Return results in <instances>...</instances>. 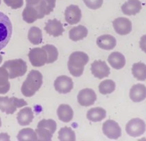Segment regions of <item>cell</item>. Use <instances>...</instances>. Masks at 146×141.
<instances>
[{
	"instance_id": "6da1fadb",
	"label": "cell",
	"mask_w": 146,
	"mask_h": 141,
	"mask_svg": "<svg viewBox=\"0 0 146 141\" xmlns=\"http://www.w3.org/2000/svg\"><path fill=\"white\" fill-rule=\"evenodd\" d=\"M42 83L43 77L41 73L37 70L31 71L22 86V93L26 97L33 96L40 89Z\"/></svg>"
},
{
	"instance_id": "7a4b0ae2",
	"label": "cell",
	"mask_w": 146,
	"mask_h": 141,
	"mask_svg": "<svg viewBox=\"0 0 146 141\" xmlns=\"http://www.w3.org/2000/svg\"><path fill=\"white\" fill-rule=\"evenodd\" d=\"M89 60V56L84 52L75 51L71 53L67 64L68 69L71 75L77 77L82 75Z\"/></svg>"
},
{
	"instance_id": "3957f363",
	"label": "cell",
	"mask_w": 146,
	"mask_h": 141,
	"mask_svg": "<svg viewBox=\"0 0 146 141\" xmlns=\"http://www.w3.org/2000/svg\"><path fill=\"white\" fill-rule=\"evenodd\" d=\"M2 66L7 70L10 79L23 76L27 71V63L22 59L8 60L5 62Z\"/></svg>"
},
{
	"instance_id": "277c9868",
	"label": "cell",
	"mask_w": 146,
	"mask_h": 141,
	"mask_svg": "<svg viewBox=\"0 0 146 141\" xmlns=\"http://www.w3.org/2000/svg\"><path fill=\"white\" fill-rule=\"evenodd\" d=\"M12 31V24L9 17L0 12V51L9 42Z\"/></svg>"
},
{
	"instance_id": "5b68a950",
	"label": "cell",
	"mask_w": 146,
	"mask_h": 141,
	"mask_svg": "<svg viewBox=\"0 0 146 141\" xmlns=\"http://www.w3.org/2000/svg\"><path fill=\"white\" fill-rule=\"evenodd\" d=\"M27 105V103L23 99H19L15 97L9 98L7 96H0V111L6 114H13L17 109Z\"/></svg>"
},
{
	"instance_id": "8992f818",
	"label": "cell",
	"mask_w": 146,
	"mask_h": 141,
	"mask_svg": "<svg viewBox=\"0 0 146 141\" xmlns=\"http://www.w3.org/2000/svg\"><path fill=\"white\" fill-rule=\"evenodd\" d=\"M125 130L127 134L130 136L139 137L145 132V123L140 118H133L127 123Z\"/></svg>"
},
{
	"instance_id": "52a82bcc",
	"label": "cell",
	"mask_w": 146,
	"mask_h": 141,
	"mask_svg": "<svg viewBox=\"0 0 146 141\" xmlns=\"http://www.w3.org/2000/svg\"><path fill=\"white\" fill-rule=\"evenodd\" d=\"M29 58L31 64L35 67H40L46 64L47 54L42 48H34L29 53Z\"/></svg>"
},
{
	"instance_id": "ba28073f",
	"label": "cell",
	"mask_w": 146,
	"mask_h": 141,
	"mask_svg": "<svg viewBox=\"0 0 146 141\" xmlns=\"http://www.w3.org/2000/svg\"><path fill=\"white\" fill-rule=\"evenodd\" d=\"M103 132L110 139H118L121 136L119 124L112 120H108L103 123Z\"/></svg>"
},
{
	"instance_id": "9c48e42d",
	"label": "cell",
	"mask_w": 146,
	"mask_h": 141,
	"mask_svg": "<svg viewBox=\"0 0 146 141\" xmlns=\"http://www.w3.org/2000/svg\"><path fill=\"white\" fill-rule=\"evenodd\" d=\"M54 87L58 93L66 94L74 88V82L71 77L66 75H60L54 82Z\"/></svg>"
},
{
	"instance_id": "30bf717a",
	"label": "cell",
	"mask_w": 146,
	"mask_h": 141,
	"mask_svg": "<svg viewBox=\"0 0 146 141\" xmlns=\"http://www.w3.org/2000/svg\"><path fill=\"white\" fill-rule=\"evenodd\" d=\"M113 27L115 31L120 35H126L130 33L132 30V24L129 19L118 17L113 21Z\"/></svg>"
},
{
	"instance_id": "8fae6325",
	"label": "cell",
	"mask_w": 146,
	"mask_h": 141,
	"mask_svg": "<svg viewBox=\"0 0 146 141\" xmlns=\"http://www.w3.org/2000/svg\"><path fill=\"white\" fill-rule=\"evenodd\" d=\"M91 71L96 78L103 79L110 74V69L105 61L95 60L91 65Z\"/></svg>"
},
{
	"instance_id": "7c38bea8",
	"label": "cell",
	"mask_w": 146,
	"mask_h": 141,
	"mask_svg": "<svg viewBox=\"0 0 146 141\" xmlns=\"http://www.w3.org/2000/svg\"><path fill=\"white\" fill-rule=\"evenodd\" d=\"M96 99V94L92 89H82L78 95V102L82 107L92 106L95 103Z\"/></svg>"
},
{
	"instance_id": "4fadbf2b",
	"label": "cell",
	"mask_w": 146,
	"mask_h": 141,
	"mask_svg": "<svg viewBox=\"0 0 146 141\" xmlns=\"http://www.w3.org/2000/svg\"><path fill=\"white\" fill-rule=\"evenodd\" d=\"M65 20L69 24L74 25L80 22L82 18V12L80 8L76 5H70L66 7L64 12Z\"/></svg>"
},
{
	"instance_id": "5bb4252c",
	"label": "cell",
	"mask_w": 146,
	"mask_h": 141,
	"mask_svg": "<svg viewBox=\"0 0 146 141\" xmlns=\"http://www.w3.org/2000/svg\"><path fill=\"white\" fill-rule=\"evenodd\" d=\"M56 0H41L35 5L38 12L39 19H42L45 15H49L56 7Z\"/></svg>"
},
{
	"instance_id": "9a60e30c",
	"label": "cell",
	"mask_w": 146,
	"mask_h": 141,
	"mask_svg": "<svg viewBox=\"0 0 146 141\" xmlns=\"http://www.w3.org/2000/svg\"><path fill=\"white\" fill-rule=\"evenodd\" d=\"M44 30L48 35L56 38L60 36L64 31L62 24L57 19H49L46 22Z\"/></svg>"
},
{
	"instance_id": "2e32d148",
	"label": "cell",
	"mask_w": 146,
	"mask_h": 141,
	"mask_svg": "<svg viewBox=\"0 0 146 141\" xmlns=\"http://www.w3.org/2000/svg\"><path fill=\"white\" fill-rule=\"evenodd\" d=\"M142 5L139 0H128L121 6L123 14L125 15H135L140 13Z\"/></svg>"
},
{
	"instance_id": "e0dca14e",
	"label": "cell",
	"mask_w": 146,
	"mask_h": 141,
	"mask_svg": "<svg viewBox=\"0 0 146 141\" xmlns=\"http://www.w3.org/2000/svg\"><path fill=\"white\" fill-rule=\"evenodd\" d=\"M129 98L134 103H140L146 98V87L142 84L134 85L129 91Z\"/></svg>"
},
{
	"instance_id": "ac0fdd59",
	"label": "cell",
	"mask_w": 146,
	"mask_h": 141,
	"mask_svg": "<svg viewBox=\"0 0 146 141\" xmlns=\"http://www.w3.org/2000/svg\"><path fill=\"white\" fill-rule=\"evenodd\" d=\"M96 44L99 48L102 49L110 51L115 48L116 45V40L112 35L105 34V35H100L97 38Z\"/></svg>"
},
{
	"instance_id": "d6986e66",
	"label": "cell",
	"mask_w": 146,
	"mask_h": 141,
	"mask_svg": "<svg viewBox=\"0 0 146 141\" xmlns=\"http://www.w3.org/2000/svg\"><path fill=\"white\" fill-rule=\"evenodd\" d=\"M108 61L110 66L116 70L123 69L126 64L125 58L119 52L111 53L108 57Z\"/></svg>"
},
{
	"instance_id": "ffe728a7",
	"label": "cell",
	"mask_w": 146,
	"mask_h": 141,
	"mask_svg": "<svg viewBox=\"0 0 146 141\" xmlns=\"http://www.w3.org/2000/svg\"><path fill=\"white\" fill-rule=\"evenodd\" d=\"M34 118L33 112L31 107H25L21 109L17 113V120L21 126H27L33 121Z\"/></svg>"
},
{
	"instance_id": "44dd1931",
	"label": "cell",
	"mask_w": 146,
	"mask_h": 141,
	"mask_svg": "<svg viewBox=\"0 0 146 141\" xmlns=\"http://www.w3.org/2000/svg\"><path fill=\"white\" fill-rule=\"evenodd\" d=\"M57 115L62 122H69L74 117V111L69 105H60L57 110Z\"/></svg>"
},
{
	"instance_id": "7402d4cb",
	"label": "cell",
	"mask_w": 146,
	"mask_h": 141,
	"mask_svg": "<svg viewBox=\"0 0 146 141\" xmlns=\"http://www.w3.org/2000/svg\"><path fill=\"white\" fill-rule=\"evenodd\" d=\"M69 38L72 41L77 42L82 40L88 35V30L85 26L82 25H79L78 26L74 27L69 30Z\"/></svg>"
},
{
	"instance_id": "603a6c76",
	"label": "cell",
	"mask_w": 146,
	"mask_h": 141,
	"mask_svg": "<svg viewBox=\"0 0 146 141\" xmlns=\"http://www.w3.org/2000/svg\"><path fill=\"white\" fill-rule=\"evenodd\" d=\"M106 117V111L102 107H95L89 110L87 113V118L90 121L96 122L103 120Z\"/></svg>"
},
{
	"instance_id": "cb8c5ba5",
	"label": "cell",
	"mask_w": 146,
	"mask_h": 141,
	"mask_svg": "<svg viewBox=\"0 0 146 141\" xmlns=\"http://www.w3.org/2000/svg\"><path fill=\"white\" fill-rule=\"evenodd\" d=\"M22 17L28 24L33 23L37 19H39L38 12L35 6L27 5L22 13Z\"/></svg>"
},
{
	"instance_id": "d4e9b609",
	"label": "cell",
	"mask_w": 146,
	"mask_h": 141,
	"mask_svg": "<svg viewBox=\"0 0 146 141\" xmlns=\"http://www.w3.org/2000/svg\"><path fill=\"white\" fill-rule=\"evenodd\" d=\"M9 75L4 67H0V94H5L9 92L11 88L9 82Z\"/></svg>"
},
{
	"instance_id": "484cf974",
	"label": "cell",
	"mask_w": 146,
	"mask_h": 141,
	"mask_svg": "<svg viewBox=\"0 0 146 141\" xmlns=\"http://www.w3.org/2000/svg\"><path fill=\"white\" fill-rule=\"evenodd\" d=\"M132 72L134 77L139 81L146 80V65L143 62L133 64Z\"/></svg>"
},
{
	"instance_id": "4316f807",
	"label": "cell",
	"mask_w": 146,
	"mask_h": 141,
	"mask_svg": "<svg viewBox=\"0 0 146 141\" xmlns=\"http://www.w3.org/2000/svg\"><path fill=\"white\" fill-rule=\"evenodd\" d=\"M17 140L19 141H36L38 140V135L35 131L30 128H25L19 131L17 136Z\"/></svg>"
},
{
	"instance_id": "83f0119b",
	"label": "cell",
	"mask_w": 146,
	"mask_h": 141,
	"mask_svg": "<svg viewBox=\"0 0 146 141\" xmlns=\"http://www.w3.org/2000/svg\"><path fill=\"white\" fill-rule=\"evenodd\" d=\"M28 39L34 45L40 44L42 42V33L38 27L33 26L29 30Z\"/></svg>"
},
{
	"instance_id": "f1b7e54d",
	"label": "cell",
	"mask_w": 146,
	"mask_h": 141,
	"mask_svg": "<svg viewBox=\"0 0 146 141\" xmlns=\"http://www.w3.org/2000/svg\"><path fill=\"white\" fill-rule=\"evenodd\" d=\"M75 132L69 127H63L58 132V140L61 141L76 140Z\"/></svg>"
},
{
	"instance_id": "f546056e",
	"label": "cell",
	"mask_w": 146,
	"mask_h": 141,
	"mask_svg": "<svg viewBox=\"0 0 146 141\" xmlns=\"http://www.w3.org/2000/svg\"><path fill=\"white\" fill-rule=\"evenodd\" d=\"M98 89L100 93L107 95L114 91L116 89V84L111 80H105L100 82Z\"/></svg>"
},
{
	"instance_id": "4dcf8cb0",
	"label": "cell",
	"mask_w": 146,
	"mask_h": 141,
	"mask_svg": "<svg viewBox=\"0 0 146 141\" xmlns=\"http://www.w3.org/2000/svg\"><path fill=\"white\" fill-rule=\"evenodd\" d=\"M42 48L46 51V54H47L46 64H52L58 60V51L56 46L51 44H46L43 46Z\"/></svg>"
},
{
	"instance_id": "1f68e13d",
	"label": "cell",
	"mask_w": 146,
	"mask_h": 141,
	"mask_svg": "<svg viewBox=\"0 0 146 141\" xmlns=\"http://www.w3.org/2000/svg\"><path fill=\"white\" fill-rule=\"evenodd\" d=\"M37 135H38V140L41 141H49L51 140L53 134L51 131L44 127H38L35 129Z\"/></svg>"
},
{
	"instance_id": "d6a6232c",
	"label": "cell",
	"mask_w": 146,
	"mask_h": 141,
	"mask_svg": "<svg viewBox=\"0 0 146 141\" xmlns=\"http://www.w3.org/2000/svg\"><path fill=\"white\" fill-rule=\"evenodd\" d=\"M38 127H44L48 129L49 131L54 134L57 129V124L56 121L53 120L48 119V120H42L40 122L38 123Z\"/></svg>"
},
{
	"instance_id": "836d02e7",
	"label": "cell",
	"mask_w": 146,
	"mask_h": 141,
	"mask_svg": "<svg viewBox=\"0 0 146 141\" xmlns=\"http://www.w3.org/2000/svg\"><path fill=\"white\" fill-rule=\"evenodd\" d=\"M83 1L89 9L92 10L100 9L103 4V0H83Z\"/></svg>"
},
{
	"instance_id": "e575fe53",
	"label": "cell",
	"mask_w": 146,
	"mask_h": 141,
	"mask_svg": "<svg viewBox=\"0 0 146 141\" xmlns=\"http://www.w3.org/2000/svg\"><path fill=\"white\" fill-rule=\"evenodd\" d=\"M4 3L13 9H18L24 4L23 0H4Z\"/></svg>"
},
{
	"instance_id": "d590c367",
	"label": "cell",
	"mask_w": 146,
	"mask_h": 141,
	"mask_svg": "<svg viewBox=\"0 0 146 141\" xmlns=\"http://www.w3.org/2000/svg\"><path fill=\"white\" fill-rule=\"evenodd\" d=\"M139 46H140L141 49L144 53H146V35H143L141 37L140 42H139Z\"/></svg>"
},
{
	"instance_id": "8d00e7d4",
	"label": "cell",
	"mask_w": 146,
	"mask_h": 141,
	"mask_svg": "<svg viewBox=\"0 0 146 141\" xmlns=\"http://www.w3.org/2000/svg\"><path fill=\"white\" fill-rule=\"evenodd\" d=\"M41 0H26L27 1V5H30V6H35L38 4Z\"/></svg>"
},
{
	"instance_id": "74e56055",
	"label": "cell",
	"mask_w": 146,
	"mask_h": 141,
	"mask_svg": "<svg viewBox=\"0 0 146 141\" xmlns=\"http://www.w3.org/2000/svg\"><path fill=\"white\" fill-rule=\"evenodd\" d=\"M0 140H10V136L6 133L0 134Z\"/></svg>"
},
{
	"instance_id": "f35d334b",
	"label": "cell",
	"mask_w": 146,
	"mask_h": 141,
	"mask_svg": "<svg viewBox=\"0 0 146 141\" xmlns=\"http://www.w3.org/2000/svg\"><path fill=\"white\" fill-rule=\"evenodd\" d=\"M2 60H3V58H2V56H1V55H0V64H1V62H2Z\"/></svg>"
},
{
	"instance_id": "ab89813d",
	"label": "cell",
	"mask_w": 146,
	"mask_h": 141,
	"mask_svg": "<svg viewBox=\"0 0 146 141\" xmlns=\"http://www.w3.org/2000/svg\"><path fill=\"white\" fill-rule=\"evenodd\" d=\"M1 118H0V127H1Z\"/></svg>"
},
{
	"instance_id": "60d3db41",
	"label": "cell",
	"mask_w": 146,
	"mask_h": 141,
	"mask_svg": "<svg viewBox=\"0 0 146 141\" xmlns=\"http://www.w3.org/2000/svg\"><path fill=\"white\" fill-rule=\"evenodd\" d=\"M0 4H1V0H0Z\"/></svg>"
}]
</instances>
